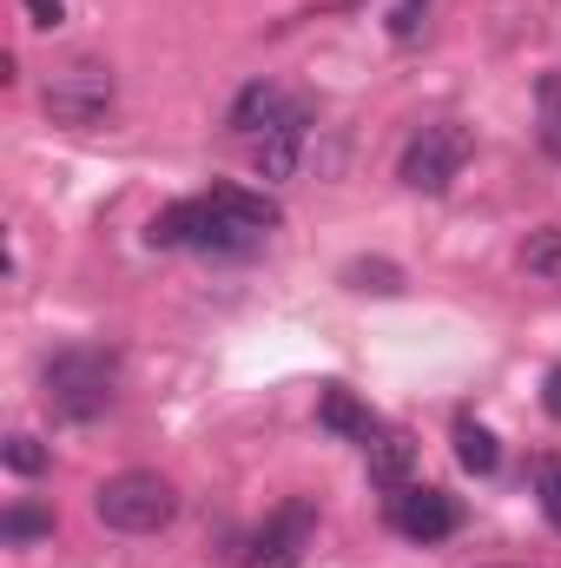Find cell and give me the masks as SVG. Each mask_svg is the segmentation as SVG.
<instances>
[{
	"instance_id": "1",
	"label": "cell",
	"mask_w": 561,
	"mask_h": 568,
	"mask_svg": "<svg viewBox=\"0 0 561 568\" xmlns=\"http://www.w3.org/2000/svg\"><path fill=\"white\" fill-rule=\"evenodd\" d=\"M278 199L245 192V185H212L192 199H172L152 225L145 245L152 252H205V258H252L272 232H278Z\"/></svg>"
},
{
	"instance_id": "2",
	"label": "cell",
	"mask_w": 561,
	"mask_h": 568,
	"mask_svg": "<svg viewBox=\"0 0 561 568\" xmlns=\"http://www.w3.org/2000/svg\"><path fill=\"white\" fill-rule=\"evenodd\" d=\"M40 397L60 424H100L120 397V351L106 344H67L40 364Z\"/></svg>"
},
{
	"instance_id": "3",
	"label": "cell",
	"mask_w": 561,
	"mask_h": 568,
	"mask_svg": "<svg viewBox=\"0 0 561 568\" xmlns=\"http://www.w3.org/2000/svg\"><path fill=\"white\" fill-rule=\"evenodd\" d=\"M93 516L120 536H159L178 516V489L159 469H120L93 489Z\"/></svg>"
},
{
	"instance_id": "4",
	"label": "cell",
	"mask_w": 561,
	"mask_h": 568,
	"mask_svg": "<svg viewBox=\"0 0 561 568\" xmlns=\"http://www.w3.org/2000/svg\"><path fill=\"white\" fill-rule=\"evenodd\" d=\"M469 152H476V133L469 126H456V120H429L417 126L404 152H397V179L410 185V192H449L456 179H462V165H469Z\"/></svg>"
},
{
	"instance_id": "5",
	"label": "cell",
	"mask_w": 561,
	"mask_h": 568,
	"mask_svg": "<svg viewBox=\"0 0 561 568\" xmlns=\"http://www.w3.org/2000/svg\"><path fill=\"white\" fill-rule=\"evenodd\" d=\"M113 100H120V80H113L106 60H67L40 87V106H47L53 126H100L113 113Z\"/></svg>"
},
{
	"instance_id": "6",
	"label": "cell",
	"mask_w": 561,
	"mask_h": 568,
	"mask_svg": "<svg viewBox=\"0 0 561 568\" xmlns=\"http://www.w3.org/2000/svg\"><path fill=\"white\" fill-rule=\"evenodd\" d=\"M225 126H232L238 140H252V145L272 140V133H304V126H310V100L284 93L278 80H252V87H238V93H232Z\"/></svg>"
},
{
	"instance_id": "7",
	"label": "cell",
	"mask_w": 561,
	"mask_h": 568,
	"mask_svg": "<svg viewBox=\"0 0 561 568\" xmlns=\"http://www.w3.org/2000/svg\"><path fill=\"white\" fill-rule=\"evenodd\" d=\"M384 516H390V529L404 536V542H449L456 529H462V503L449 496V489H436V483H404V489H390V503H384Z\"/></svg>"
},
{
	"instance_id": "8",
	"label": "cell",
	"mask_w": 561,
	"mask_h": 568,
	"mask_svg": "<svg viewBox=\"0 0 561 568\" xmlns=\"http://www.w3.org/2000/svg\"><path fill=\"white\" fill-rule=\"evenodd\" d=\"M310 536H317V509H310L304 496H290V503H278V509L265 516V529L252 536L245 568H297L304 549H310Z\"/></svg>"
},
{
	"instance_id": "9",
	"label": "cell",
	"mask_w": 561,
	"mask_h": 568,
	"mask_svg": "<svg viewBox=\"0 0 561 568\" xmlns=\"http://www.w3.org/2000/svg\"><path fill=\"white\" fill-rule=\"evenodd\" d=\"M364 463H370V483L377 489H404V483H417V443H410V429H377L370 443H364Z\"/></svg>"
},
{
	"instance_id": "10",
	"label": "cell",
	"mask_w": 561,
	"mask_h": 568,
	"mask_svg": "<svg viewBox=\"0 0 561 568\" xmlns=\"http://www.w3.org/2000/svg\"><path fill=\"white\" fill-rule=\"evenodd\" d=\"M317 429H330L337 443H370L384 424L370 417V404H364L357 390H344V384H324V397H317Z\"/></svg>"
},
{
	"instance_id": "11",
	"label": "cell",
	"mask_w": 561,
	"mask_h": 568,
	"mask_svg": "<svg viewBox=\"0 0 561 568\" xmlns=\"http://www.w3.org/2000/svg\"><path fill=\"white\" fill-rule=\"evenodd\" d=\"M456 463H462L469 476H496V463H502V443H496V429L476 424V417H456Z\"/></svg>"
},
{
	"instance_id": "12",
	"label": "cell",
	"mask_w": 561,
	"mask_h": 568,
	"mask_svg": "<svg viewBox=\"0 0 561 568\" xmlns=\"http://www.w3.org/2000/svg\"><path fill=\"white\" fill-rule=\"evenodd\" d=\"M337 278H344V291H364V297H397L404 291V272L390 258H350Z\"/></svg>"
},
{
	"instance_id": "13",
	"label": "cell",
	"mask_w": 561,
	"mask_h": 568,
	"mask_svg": "<svg viewBox=\"0 0 561 568\" xmlns=\"http://www.w3.org/2000/svg\"><path fill=\"white\" fill-rule=\"evenodd\" d=\"M40 536H53V509H47V503H13V509L0 516V542H7V549H27V542H40Z\"/></svg>"
},
{
	"instance_id": "14",
	"label": "cell",
	"mask_w": 561,
	"mask_h": 568,
	"mask_svg": "<svg viewBox=\"0 0 561 568\" xmlns=\"http://www.w3.org/2000/svg\"><path fill=\"white\" fill-rule=\"evenodd\" d=\"M522 272H529V278L561 284V225H542V232L522 239Z\"/></svg>"
},
{
	"instance_id": "15",
	"label": "cell",
	"mask_w": 561,
	"mask_h": 568,
	"mask_svg": "<svg viewBox=\"0 0 561 568\" xmlns=\"http://www.w3.org/2000/svg\"><path fill=\"white\" fill-rule=\"evenodd\" d=\"M536 113H542V152L561 159V80H555V73H542V80H536Z\"/></svg>"
},
{
	"instance_id": "16",
	"label": "cell",
	"mask_w": 561,
	"mask_h": 568,
	"mask_svg": "<svg viewBox=\"0 0 561 568\" xmlns=\"http://www.w3.org/2000/svg\"><path fill=\"white\" fill-rule=\"evenodd\" d=\"M297 145H304V133H272V140H258V172H265V179H290V172H297Z\"/></svg>"
},
{
	"instance_id": "17",
	"label": "cell",
	"mask_w": 561,
	"mask_h": 568,
	"mask_svg": "<svg viewBox=\"0 0 561 568\" xmlns=\"http://www.w3.org/2000/svg\"><path fill=\"white\" fill-rule=\"evenodd\" d=\"M0 463L13 469V476H40L53 456H47V443L40 436H7V449H0Z\"/></svg>"
},
{
	"instance_id": "18",
	"label": "cell",
	"mask_w": 561,
	"mask_h": 568,
	"mask_svg": "<svg viewBox=\"0 0 561 568\" xmlns=\"http://www.w3.org/2000/svg\"><path fill=\"white\" fill-rule=\"evenodd\" d=\"M536 503H542L549 529L561 536V456H542V463H536Z\"/></svg>"
},
{
	"instance_id": "19",
	"label": "cell",
	"mask_w": 561,
	"mask_h": 568,
	"mask_svg": "<svg viewBox=\"0 0 561 568\" xmlns=\"http://www.w3.org/2000/svg\"><path fill=\"white\" fill-rule=\"evenodd\" d=\"M422 13H429V0H397V7H390V33H397V40H417Z\"/></svg>"
},
{
	"instance_id": "20",
	"label": "cell",
	"mask_w": 561,
	"mask_h": 568,
	"mask_svg": "<svg viewBox=\"0 0 561 568\" xmlns=\"http://www.w3.org/2000/svg\"><path fill=\"white\" fill-rule=\"evenodd\" d=\"M20 7H27V27H40V33H53L67 20V0H20Z\"/></svg>"
},
{
	"instance_id": "21",
	"label": "cell",
	"mask_w": 561,
	"mask_h": 568,
	"mask_svg": "<svg viewBox=\"0 0 561 568\" xmlns=\"http://www.w3.org/2000/svg\"><path fill=\"white\" fill-rule=\"evenodd\" d=\"M542 410H549V417L561 424V364L549 371V377H542Z\"/></svg>"
}]
</instances>
